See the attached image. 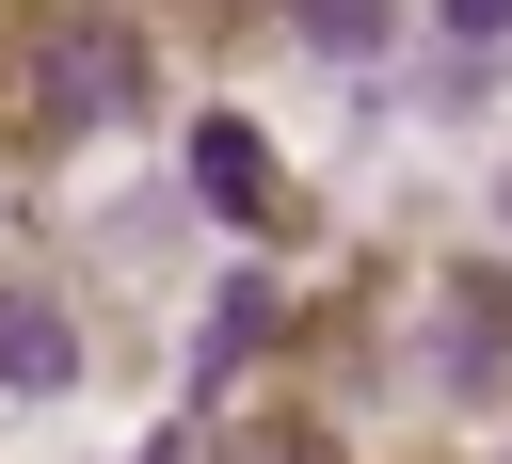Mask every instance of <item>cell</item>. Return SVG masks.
I'll return each mask as SVG.
<instances>
[{
	"instance_id": "3957f363",
	"label": "cell",
	"mask_w": 512,
	"mask_h": 464,
	"mask_svg": "<svg viewBox=\"0 0 512 464\" xmlns=\"http://www.w3.org/2000/svg\"><path fill=\"white\" fill-rule=\"evenodd\" d=\"M192 192H208L224 224H272V144H256L240 112H208V128H192Z\"/></svg>"
},
{
	"instance_id": "7a4b0ae2",
	"label": "cell",
	"mask_w": 512,
	"mask_h": 464,
	"mask_svg": "<svg viewBox=\"0 0 512 464\" xmlns=\"http://www.w3.org/2000/svg\"><path fill=\"white\" fill-rule=\"evenodd\" d=\"M0 384H16V400H64V384H80V320H64L48 288H0Z\"/></svg>"
},
{
	"instance_id": "277c9868",
	"label": "cell",
	"mask_w": 512,
	"mask_h": 464,
	"mask_svg": "<svg viewBox=\"0 0 512 464\" xmlns=\"http://www.w3.org/2000/svg\"><path fill=\"white\" fill-rule=\"evenodd\" d=\"M304 32L320 48H384V0H304Z\"/></svg>"
},
{
	"instance_id": "6da1fadb",
	"label": "cell",
	"mask_w": 512,
	"mask_h": 464,
	"mask_svg": "<svg viewBox=\"0 0 512 464\" xmlns=\"http://www.w3.org/2000/svg\"><path fill=\"white\" fill-rule=\"evenodd\" d=\"M32 96H48V128H144V32L96 16V0H48V32H32Z\"/></svg>"
},
{
	"instance_id": "5b68a950",
	"label": "cell",
	"mask_w": 512,
	"mask_h": 464,
	"mask_svg": "<svg viewBox=\"0 0 512 464\" xmlns=\"http://www.w3.org/2000/svg\"><path fill=\"white\" fill-rule=\"evenodd\" d=\"M432 16H448V32H512V0H432Z\"/></svg>"
}]
</instances>
